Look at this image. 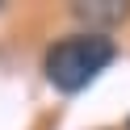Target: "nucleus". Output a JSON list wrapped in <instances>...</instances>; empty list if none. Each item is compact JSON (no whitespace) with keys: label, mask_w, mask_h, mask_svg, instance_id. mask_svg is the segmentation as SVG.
Returning a JSON list of instances; mask_svg holds the SVG:
<instances>
[{"label":"nucleus","mask_w":130,"mask_h":130,"mask_svg":"<svg viewBox=\"0 0 130 130\" xmlns=\"http://www.w3.org/2000/svg\"><path fill=\"white\" fill-rule=\"evenodd\" d=\"M113 59H118V42L105 29H80V34H67L55 46H46L42 71L55 92L71 96V92H84L101 71H109Z\"/></svg>","instance_id":"1"},{"label":"nucleus","mask_w":130,"mask_h":130,"mask_svg":"<svg viewBox=\"0 0 130 130\" xmlns=\"http://www.w3.org/2000/svg\"><path fill=\"white\" fill-rule=\"evenodd\" d=\"M71 13L80 21H88V29H92V25H113V21L130 17V4H76Z\"/></svg>","instance_id":"2"}]
</instances>
